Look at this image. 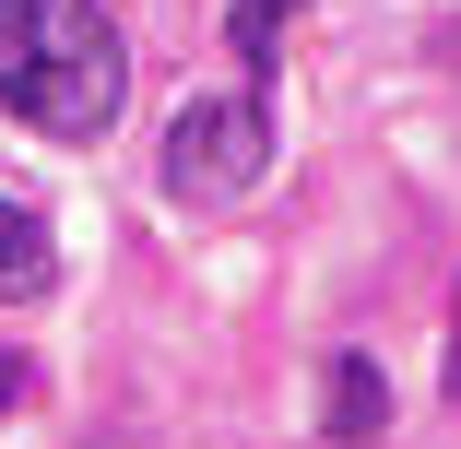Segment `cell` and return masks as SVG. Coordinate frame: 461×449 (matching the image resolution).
<instances>
[{"instance_id": "obj_1", "label": "cell", "mask_w": 461, "mask_h": 449, "mask_svg": "<svg viewBox=\"0 0 461 449\" xmlns=\"http://www.w3.org/2000/svg\"><path fill=\"white\" fill-rule=\"evenodd\" d=\"M0 107L48 142H107L131 107V48L95 0H0Z\"/></svg>"}, {"instance_id": "obj_2", "label": "cell", "mask_w": 461, "mask_h": 449, "mask_svg": "<svg viewBox=\"0 0 461 449\" xmlns=\"http://www.w3.org/2000/svg\"><path fill=\"white\" fill-rule=\"evenodd\" d=\"M260 166H272V107H260V83H237V95H190L166 130V202H190V213H225L260 190Z\"/></svg>"}, {"instance_id": "obj_3", "label": "cell", "mask_w": 461, "mask_h": 449, "mask_svg": "<svg viewBox=\"0 0 461 449\" xmlns=\"http://www.w3.org/2000/svg\"><path fill=\"white\" fill-rule=\"evenodd\" d=\"M48 284H59V225H48L36 202H0V296L36 308Z\"/></svg>"}, {"instance_id": "obj_4", "label": "cell", "mask_w": 461, "mask_h": 449, "mask_svg": "<svg viewBox=\"0 0 461 449\" xmlns=\"http://www.w3.org/2000/svg\"><path fill=\"white\" fill-rule=\"evenodd\" d=\"M391 426V379H379V355H331V449H366Z\"/></svg>"}, {"instance_id": "obj_5", "label": "cell", "mask_w": 461, "mask_h": 449, "mask_svg": "<svg viewBox=\"0 0 461 449\" xmlns=\"http://www.w3.org/2000/svg\"><path fill=\"white\" fill-rule=\"evenodd\" d=\"M296 13H308V0H237V13H225V48L249 59V83H272V48H285Z\"/></svg>"}, {"instance_id": "obj_6", "label": "cell", "mask_w": 461, "mask_h": 449, "mask_svg": "<svg viewBox=\"0 0 461 449\" xmlns=\"http://www.w3.org/2000/svg\"><path fill=\"white\" fill-rule=\"evenodd\" d=\"M13 402H24V355L0 343V414H13Z\"/></svg>"}, {"instance_id": "obj_7", "label": "cell", "mask_w": 461, "mask_h": 449, "mask_svg": "<svg viewBox=\"0 0 461 449\" xmlns=\"http://www.w3.org/2000/svg\"><path fill=\"white\" fill-rule=\"evenodd\" d=\"M449 414H461V319H449Z\"/></svg>"}]
</instances>
